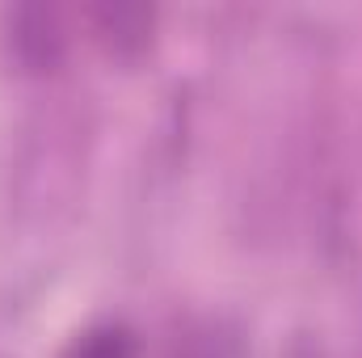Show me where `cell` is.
I'll list each match as a JSON object with an SVG mask.
<instances>
[{
    "mask_svg": "<svg viewBox=\"0 0 362 358\" xmlns=\"http://www.w3.org/2000/svg\"><path fill=\"white\" fill-rule=\"evenodd\" d=\"M64 358H139V342L127 325H93L68 346Z\"/></svg>",
    "mask_w": 362,
    "mask_h": 358,
    "instance_id": "1",
    "label": "cell"
}]
</instances>
